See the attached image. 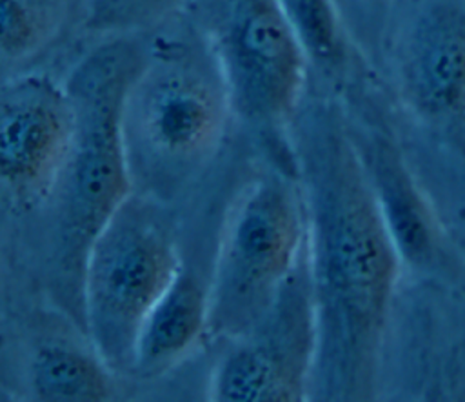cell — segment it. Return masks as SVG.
Here are the masks:
<instances>
[{
  "label": "cell",
  "instance_id": "cell-1",
  "mask_svg": "<svg viewBox=\"0 0 465 402\" xmlns=\"http://www.w3.org/2000/svg\"><path fill=\"white\" fill-rule=\"evenodd\" d=\"M287 144L307 209V269L318 335L309 400H374L403 273L400 253L341 104L303 100Z\"/></svg>",
  "mask_w": 465,
  "mask_h": 402
},
{
  "label": "cell",
  "instance_id": "cell-2",
  "mask_svg": "<svg viewBox=\"0 0 465 402\" xmlns=\"http://www.w3.org/2000/svg\"><path fill=\"white\" fill-rule=\"evenodd\" d=\"M145 60V36L96 44L73 65L64 84L74 107L67 158L45 195L25 216L2 222L4 302L45 304L85 333L84 276L91 247L133 195L124 106Z\"/></svg>",
  "mask_w": 465,
  "mask_h": 402
},
{
  "label": "cell",
  "instance_id": "cell-3",
  "mask_svg": "<svg viewBox=\"0 0 465 402\" xmlns=\"http://www.w3.org/2000/svg\"><path fill=\"white\" fill-rule=\"evenodd\" d=\"M145 36L122 124L133 193L180 206L211 173L238 118L216 56L183 15Z\"/></svg>",
  "mask_w": 465,
  "mask_h": 402
},
{
  "label": "cell",
  "instance_id": "cell-4",
  "mask_svg": "<svg viewBox=\"0 0 465 402\" xmlns=\"http://www.w3.org/2000/svg\"><path fill=\"white\" fill-rule=\"evenodd\" d=\"M307 256V209L289 147L229 196L211 260L207 340H234L276 302Z\"/></svg>",
  "mask_w": 465,
  "mask_h": 402
},
{
  "label": "cell",
  "instance_id": "cell-5",
  "mask_svg": "<svg viewBox=\"0 0 465 402\" xmlns=\"http://www.w3.org/2000/svg\"><path fill=\"white\" fill-rule=\"evenodd\" d=\"M183 258L176 206L138 193L96 236L84 276L85 329L120 378H131L140 331Z\"/></svg>",
  "mask_w": 465,
  "mask_h": 402
},
{
  "label": "cell",
  "instance_id": "cell-6",
  "mask_svg": "<svg viewBox=\"0 0 465 402\" xmlns=\"http://www.w3.org/2000/svg\"><path fill=\"white\" fill-rule=\"evenodd\" d=\"M182 15L216 56L238 122L287 142L311 69L280 0H187Z\"/></svg>",
  "mask_w": 465,
  "mask_h": 402
},
{
  "label": "cell",
  "instance_id": "cell-7",
  "mask_svg": "<svg viewBox=\"0 0 465 402\" xmlns=\"http://www.w3.org/2000/svg\"><path fill=\"white\" fill-rule=\"evenodd\" d=\"M316 344V315L305 256L271 309L249 331L227 342L211 375L209 398L309 400Z\"/></svg>",
  "mask_w": 465,
  "mask_h": 402
},
{
  "label": "cell",
  "instance_id": "cell-8",
  "mask_svg": "<svg viewBox=\"0 0 465 402\" xmlns=\"http://www.w3.org/2000/svg\"><path fill=\"white\" fill-rule=\"evenodd\" d=\"M2 386L36 402H105L120 377L89 335L64 313L38 302H4Z\"/></svg>",
  "mask_w": 465,
  "mask_h": 402
},
{
  "label": "cell",
  "instance_id": "cell-9",
  "mask_svg": "<svg viewBox=\"0 0 465 402\" xmlns=\"http://www.w3.org/2000/svg\"><path fill=\"white\" fill-rule=\"evenodd\" d=\"M74 136L65 84L36 71L4 76L0 91L2 222L31 213L53 187Z\"/></svg>",
  "mask_w": 465,
  "mask_h": 402
},
{
  "label": "cell",
  "instance_id": "cell-10",
  "mask_svg": "<svg viewBox=\"0 0 465 402\" xmlns=\"http://www.w3.org/2000/svg\"><path fill=\"white\" fill-rule=\"evenodd\" d=\"M389 64L405 111L465 156V9L416 7L391 38Z\"/></svg>",
  "mask_w": 465,
  "mask_h": 402
},
{
  "label": "cell",
  "instance_id": "cell-11",
  "mask_svg": "<svg viewBox=\"0 0 465 402\" xmlns=\"http://www.w3.org/2000/svg\"><path fill=\"white\" fill-rule=\"evenodd\" d=\"M349 127L403 269L432 271L441 256V229L401 151L381 133L365 135L351 122Z\"/></svg>",
  "mask_w": 465,
  "mask_h": 402
},
{
  "label": "cell",
  "instance_id": "cell-12",
  "mask_svg": "<svg viewBox=\"0 0 465 402\" xmlns=\"http://www.w3.org/2000/svg\"><path fill=\"white\" fill-rule=\"evenodd\" d=\"M209 278L203 282L187 258L149 313L134 349L131 378L154 380L169 373L207 338Z\"/></svg>",
  "mask_w": 465,
  "mask_h": 402
},
{
  "label": "cell",
  "instance_id": "cell-13",
  "mask_svg": "<svg viewBox=\"0 0 465 402\" xmlns=\"http://www.w3.org/2000/svg\"><path fill=\"white\" fill-rule=\"evenodd\" d=\"M89 0H0V62L4 76L35 65L84 29Z\"/></svg>",
  "mask_w": 465,
  "mask_h": 402
},
{
  "label": "cell",
  "instance_id": "cell-14",
  "mask_svg": "<svg viewBox=\"0 0 465 402\" xmlns=\"http://www.w3.org/2000/svg\"><path fill=\"white\" fill-rule=\"evenodd\" d=\"M309 69L329 82H345L354 45L336 0H280Z\"/></svg>",
  "mask_w": 465,
  "mask_h": 402
},
{
  "label": "cell",
  "instance_id": "cell-15",
  "mask_svg": "<svg viewBox=\"0 0 465 402\" xmlns=\"http://www.w3.org/2000/svg\"><path fill=\"white\" fill-rule=\"evenodd\" d=\"M187 0H89L82 33L104 40L145 36L178 18Z\"/></svg>",
  "mask_w": 465,
  "mask_h": 402
},
{
  "label": "cell",
  "instance_id": "cell-16",
  "mask_svg": "<svg viewBox=\"0 0 465 402\" xmlns=\"http://www.w3.org/2000/svg\"><path fill=\"white\" fill-rule=\"evenodd\" d=\"M367 2H374V4H383V2H392V0H367Z\"/></svg>",
  "mask_w": 465,
  "mask_h": 402
},
{
  "label": "cell",
  "instance_id": "cell-17",
  "mask_svg": "<svg viewBox=\"0 0 465 402\" xmlns=\"http://www.w3.org/2000/svg\"><path fill=\"white\" fill-rule=\"evenodd\" d=\"M461 251H463V255H465V240L461 242Z\"/></svg>",
  "mask_w": 465,
  "mask_h": 402
}]
</instances>
